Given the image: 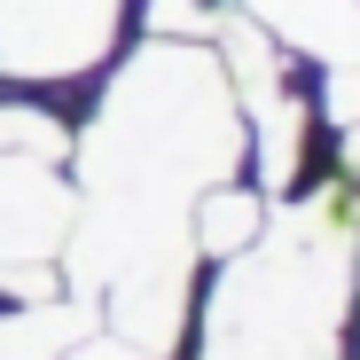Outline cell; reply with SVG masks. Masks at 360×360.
<instances>
[{"mask_svg":"<svg viewBox=\"0 0 360 360\" xmlns=\"http://www.w3.org/2000/svg\"><path fill=\"white\" fill-rule=\"evenodd\" d=\"M243 172V102L212 39H134L94 79V102L71 126L79 204L188 212L212 180Z\"/></svg>","mask_w":360,"mask_h":360,"instance_id":"1","label":"cell"},{"mask_svg":"<svg viewBox=\"0 0 360 360\" xmlns=\"http://www.w3.org/2000/svg\"><path fill=\"white\" fill-rule=\"evenodd\" d=\"M134 32V0H0V86H86Z\"/></svg>","mask_w":360,"mask_h":360,"instance_id":"2","label":"cell"},{"mask_svg":"<svg viewBox=\"0 0 360 360\" xmlns=\"http://www.w3.org/2000/svg\"><path fill=\"white\" fill-rule=\"evenodd\" d=\"M79 219V180L55 157H0V306L63 297V243Z\"/></svg>","mask_w":360,"mask_h":360,"instance_id":"3","label":"cell"},{"mask_svg":"<svg viewBox=\"0 0 360 360\" xmlns=\"http://www.w3.org/2000/svg\"><path fill=\"white\" fill-rule=\"evenodd\" d=\"M266 219H274V196H259L251 180L235 172V180H212V188L188 204V243H196L204 266H227L235 251H251L266 235Z\"/></svg>","mask_w":360,"mask_h":360,"instance_id":"4","label":"cell"},{"mask_svg":"<svg viewBox=\"0 0 360 360\" xmlns=\"http://www.w3.org/2000/svg\"><path fill=\"white\" fill-rule=\"evenodd\" d=\"M94 314L79 297H47V306H0V360H63Z\"/></svg>","mask_w":360,"mask_h":360,"instance_id":"5","label":"cell"},{"mask_svg":"<svg viewBox=\"0 0 360 360\" xmlns=\"http://www.w3.org/2000/svg\"><path fill=\"white\" fill-rule=\"evenodd\" d=\"M235 0H134V24L149 39H212Z\"/></svg>","mask_w":360,"mask_h":360,"instance_id":"6","label":"cell"},{"mask_svg":"<svg viewBox=\"0 0 360 360\" xmlns=\"http://www.w3.org/2000/svg\"><path fill=\"white\" fill-rule=\"evenodd\" d=\"M63 360H149V352H134V345H117L110 329H86V337H79V345H71Z\"/></svg>","mask_w":360,"mask_h":360,"instance_id":"7","label":"cell"}]
</instances>
